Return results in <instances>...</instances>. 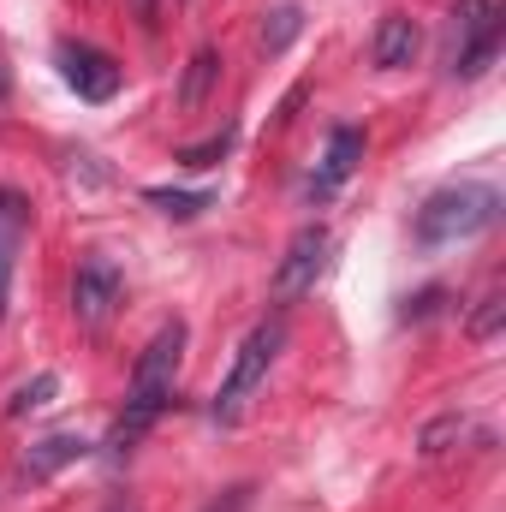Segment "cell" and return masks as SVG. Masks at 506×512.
<instances>
[{"label": "cell", "mask_w": 506, "mask_h": 512, "mask_svg": "<svg viewBox=\"0 0 506 512\" xmlns=\"http://www.w3.org/2000/svg\"><path fill=\"white\" fill-rule=\"evenodd\" d=\"M84 453H90V441H84V435H42V441L18 459V483H24V489H36V483H48L54 471L78 465Z\"/></svg>", "instance_id": "12"}, {"label": "cell", "mask_w": 506, "mask_h": 512, "mask_svg": "<svg viewBox=\"0 0 506 512\" xmlns=\"http://www.w3.org/2000/svg\"><path fill=\"white\" fill-rule=\"evenodd\" d=\"M185 346H191V328L173 316V322H161L155 334H149V346L137 352V364H131V382H126V411H120V423H114V435H108V447H114V459L131 453L155 423H161V411L173 405V387H179V364H185Z\"/></svg>", "instance_id": "1"}, {"label": "cell", "mask_w": 506, "mask_h": 512, "mask_svg": "<svg viewBox=\"0 0 506 512\" xmlns=\"http://www.w3.org/2000/svg\"><path fill=\"white\" fill-rule=\"evenodd\" d=\"M298 36H304V12H298V6H274V12L262 18V48H268V54L292 48Z\"/></svg>", "instance_id": "17"}, {"label": "cell", "mask_w": 506, "mask_h": 512, "mask_svg": "<svg viewBox=\"0 0 506 512\" xmlns=\"http://www.w3.org/2000/svg\"><path fill=\"white\" fill-rule=\"evenodd\" d=\"M417 48H423L417 18H411V12H381L376 36H370V60H376V72H405V66L417 60Z\"/></svg>", "instance_id": "11"}, {"label": "cell", "mask_w": 506, "mask_h": 512, "mask_svg": "<svg viewBox=\"0 0 506 512\" xmlns=\"http://www.w3.org/2000/svg\"><path fill=\"white\" fill-rule=\"evenodd\" d=\"M501 221V191L495 185H447L417 209V245L441 251V245H465L477 233H489Z\"/></svg>", "instance_id": "3"}, {"label": "cell", "mask_w": 506, "mask_h": 512, "mask_svg": "<svg viewBox=\"0 0 506 512\" xmlns=\"http://www.w3.org/2000/svg\"><path fill=\"white\" fill-rule=\"evenodd\" d=\"M24 239H30V197L0 185V322H6V304H12V274H18Z\"/></svg>", "instance_id": "9"}, {"label": "cell", "mask_w": 506, "mask_h": 512, "mask_svg": "<svg viewBox=\"0 0 506 512\" xmlns=\"http://www.w3.org/2000/svg\"><path fill=\"white\" fill-rule=\"evenodd\" d=\"M501 54V0H459L447 18V78L471 84Z\"/></svg>", "instance_id": "4"}, {"label": "cell", "mask_w": 506, "mask_h": 512, "mask_svg": "<svg viewBox=\"0 0 506 512\" xmlns=\"http://www.w3.org/2000/svg\"><path fill=\"white\" fill-rule=\"evenodd\" d=\"M227 149H233V131H215V137H203V143L179 149V167H197V173H203V167H215Z\"/></svg>", "instance_id": "18"}, {"label": "cell", "mask_w": 506, "mask_h": 512, "mask_svg": "<svg viewBox=\"0 0 506 512\" xmlns=\"http://www.w3.org/2000/svg\"><path fill=\"white\" fill-rule=\"evenodd\" d=\"M280 346H286V316H262L251 334L239 340V352H233L227 376H221V387H215V405H209V417H215L221 429L245 423L251 399L262 393V387H268V370H274Z\"/></svg>", "instance_id": "2"}, {"label": "cell", "mask_w": 506, "mask_h": 512, "mask_svg": "<svg viewBox=\"0 0 506 512\" xmlns=\"http://www.w3.org/2000/svg\"><path fill=\"white\" fill-rule=\"evenodd\" d=\"M328 251H334V233H328V227H298V233H292V245H286L280 268H274V304H280V310L316 292V280H322V268H328Z\"/></svg>", "instance_id": "6"}, {"label": "cell", "mask_w": 506, "mask_h": 512, "mask_svg": "<svg viewBox=\"0 0 506 512\" xmlns=\"http://www.w3.org/2000/svg\"><path fill=\"white\" fill-rule=\"evenodd\" d=\"M137 12H149V0H137Z\"/></svg>", "instance_id": "22"}, {"label": "cell", "mask_w": 506, "mask_h": 512, "mask_svg": "<svg viewBox=\"0 0 506 512\" xmlns=\"http://www.w3.org/2000/svg\"><path fill=\"white\" fill-rule=\"evenodd\" d=\"M245 507H251V489L239 483V489H221V495H215L203 512H245Z\"/></svg>", "instance_id": "19"}, {"label": "cell", "mask_w": 506, "mask_h": 512, "mask_svg": "<svg viewBox=\"0 0 506 512\" xmlns=\"http://www.w3.org/2000/svg\"><path fill=\"white\" fill-rule=\"evenodd\" d=\"M358 161H364V131L358 126H334L328 131V149H322V167L310 173V197H316V203L334 197V191L358 173Z\"/></svg>", "instance_id": "10"}, {"label": "cell", "mask_w": 506, "mask_h": 512, "mask_svg": "<svg viewBox=\"0 0 506 512\" xmlns=\"http://www.w3.org/2000/svg\"><path fill=\"white\" fill-rule=\"evenodd\" d=\"M215 84H221V54H215V48H197L191 66H185V78H179V108L197 114V108L215 96Z\"/></svg>", "instance_id": "13"}, {"label": "cell", "mask_w": 506, "mask_h": 512, "mask_svg": "<svg viewBox=\"0 0 506 512\" xmlns=\"http://www.w3.org/2000/svg\"><path fill=\"white\" fill-rule=\"evenodd\" d=\"M120 298H126V274H120V262L102 256V251H90L84 262H78V274H72V316H78V328L102 334L108 316L120 310Z\"/></svg>", "instance_id": "5"}, {"label": "cell", "mask_w": 506, "mask_h": 512, "mask_svg": "<svg viewBox=\"0 0 506 512\" xmlns=\"http://www.w3.org/2000/svg\"><path fill=\"white\" fill-rule=\"evenodd\" d=\"M108 512H137V507H131L126 495H120V501H108Z\"/></svg>", "instance_id": "20"}, {"label": "cell", "mask_w": 506, "mask_h": 512, "mask_svg": "<svg viewBox=\"0 0 506 512\" xmlns=\"http://www.w3.org/2000/svg\"><path fill=\"white\" fill-rule=\"evenodd\" d=\"M54 393H60V376H54V370H36L30 382L12 387V399H6V417H30V411H42Z\"/></svg>", "instance_id": "16"}, {"label": "cell", "mask_w": 506, "mask_h": 512, "mask_svg": "<svg viewBox=\"0 0 506 512\" xmlns=\"http://www.w3.org/2000/svg\"><path fill=\"white\" fill-rule=\"evenodd\" d=\"M501 328H506V292H501V286H489V292L477 298V310L465 316V334H471L477 346H489Z\"/></svg>", "instance_id": "14"}, {"label": "cell", "mask_w": 506, "mask_h": 512, "mask_svg": "<svg viewBox=\"0 0 506 512\" xmlns=\"http://www.w3.org/2000/svg\"><path fill=\"white\" fill-rule=\"evenodd\" d=\"M6 90H12V78H6V72H0V96H6Z\"/></svg>", "instance_id": "21"}, {"label": "cell", "mask_w": 506, "mask_h": 512, "mask_svg": "<svg viewBox=\"0 0 506 512\" xmlns=\"http://www.w3.org/2000/svg\"><path fill=\"white\" fill-rule=\"evenodd\" d=\"M495 435L471 417V411H441V417H429L423 429H417V459L423 465H441V459H453V453H465V447H489Z\"/></svg>", "instance_id": "8"}, {"label": "cell", "mask_w": 506, "mask_h": 512, "mask_svg": "<svg viewBox=\"0 0 506 512\" xmlns=\"http://www.w3.org/2000/svg\"><path fill=\"white\" fill-rule=\"evenodd\" d=\"M143 197L161 209V215H173V221H191V215H203L215 197L209 191H173V185H143Z\"/></svg>", "instance_id": "15"}, {"label": "cell", "mask_w": 506, "mask_h": 512, "mask_svg": "<svg viewBox=\"0 0 506 512\" xmlns=\"http://www.w3.org/2000/svg\"><path fill=\"white\" fill-rule=\"evenodd\" d=\"M54 66H60V78H66V90L78 96V102H114L120 96V60L114 54H102L96 42H60L54 48Z\"/></svg>", "instance_id": "7"}]
</instances>
